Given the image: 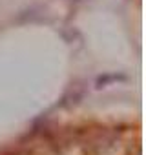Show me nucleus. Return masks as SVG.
I'll list each match as a JSON object with an SVG mask.
<instances>
[{
  "label": "nucleus",
  "instance_id": "obj_1",
  "mask_svg": "<svg viewBox=\"0 0 146 155\" xmlns=\"http://www.w3.org/2000/svg\"><path fill=\"white\" fill-rule=\"evenodd\" d=\"M113 81H126L124 75H106V77H101V79L97 81V86H104L106 82H113Z\"/></svg>",
  "mask_w": 146,
  "mask_h": 155
}]
</instances>
